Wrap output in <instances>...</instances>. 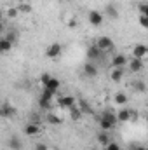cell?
<instances>
[{"label":"cell","instance_id":"obj_1","mask_svg":"<svg viewBox=\"0 0 148 150\" xmlns=\"http://www.w3.org/2000/svg\"><path fill=\"white\" fill-rule=\"evenodd\" d=\"M117 122H118L117 113H113V112H105L99 117V127H101V131H111Z\"/></svg>","mask_w":148,"mask_h":150},{"label":"cell","instance_id":"obj_2","mask_svg":"<svg viewBox=\"0 0 148 150\" xmlns=\"http://www.w3.org/2000/svg\"><path fill=\"white\" fill-rule=\"evenodd\" d=\"M54 96H56V93H52V91H49V89L44 87V91L40 94V100H38L40 108H51L52 107V101H54Z\"/></svg>","mask_w":148,"mask_h":150},{"label":"cell","instance_id":"obj_3","mask_svg":"<svg viewBox=\"0 0 148 150\" xmlns=\"http://www.w3.org/2000/svg\"><path fill=\"white\" fill-rule=\"evenodd\" d=\"M96 45L99 47V51H101L103 54H105V52H110V51L115 49V42H113L110 37H99L96 40Z\"/></svg>","mask_w":148,"mask_h":150},{"label":"cell","instance_id":"obj_4","mask_svg":"<svg viewBox=\"0 0 148 150\" xmlns=\"http://www.w3.org/2000/svg\"><path fill=\"white\" fill-rule=\"evenodd\" d=\"M61 51H63L61 44L54 42V44H51V45L45 49V56H47V58H51V59H56V58H59V56H61Z\"/></svg>","mask_w":148,"mask_h":150},{"label":"cell","instance_id":"obj_5","mask_svg":"<svg viewBox=\"0 0 148 150\" xmlns=\"http://www.w3.org/2000/svg\"><path fill=\"white\" fill-rule=\"evenodd\" d=\"M132 58L147 59L148 58V45H145V44H136V45L132 47Z\"/></svg>","mask_w":148,"mask_h":150},{"label":"cell","instance_id":"obj_6","mask_svg":"<svg viewBox=\"0 0 148 150\" xmlns=\"http://www.w3.org/2000/svg\"><path fill=\"white\" fill-rule=\"evenodd\" d=\"M87 19H89V23H91L92 26H101L103 21H105L103 12H99V11H91V12L87 14Z\"/></svg>","mask_w":148,"mask_h":150},{"label":"cell","instance_id":"obj_7","mask_svg":"<svg viewBox=\"0 0 148 150\" xmlns=\"http://www.w3.org/2000/svg\"><path fill=\"white\" fill-rule=\"evenodd\" d=\"M58 105H59L63 110H72L75 105H77V100H75L73 96H63V98L58 100Z\"/></svg>","mask_w":148,"mask_h":150},{"label":"cell","instance_id":"obj_8","mask_svg":"<svg viewBox=\"0 0 148 150\" xmlns=\"http://www.w3.org/2000/svg\"><path fill=\"white\" fill-rule=\"evenodd\" d=\"M23 131H25L26 136H38L42 133V127H40V124H37V122H28Z\"/></svg>","mask_w":148,"mask_h":150},{"label":"cell","instance_id":"obj_9","mask_svg":"<svg viewBox=\"0 0 148 150\" xmlns=\"http://www.w3.org/2000/svg\"><path fill=\"white\" fill-rule=\"evenodd\" d=\"M127 63H129V59L124 54H117L111 58V68H124Z\"/></svg>","mask_w":148,"mask_h":150},{"label":"cell","instance_id":"obj_10","mask_svg":"<svg viewBox=\"0 0 148 150\" xmlns=\"http://www.w3.org/2000/svg\"><path fill=\"white\" fill-rule=\"evenodd\" d=\"M84 75L85 77H89V79H94V77H98V67L94 65V63H85L84 65Z\"/></svg>","mask_w":148,"mask_h":150},{"label":"cell","instance_id":"obj_11","mask_svg":"<svg viewBox=\"0 0 148 150\" xmlns=\"http://www.w3.org/2000/svg\"><path fill=\"white\" fill-rule=\"evenodd\" d=\"M127 67H129V70H131V72H134V74H138V72H141V70H143V59H138V58H132V59H129V63H127Z\"/></svg>","mask_w":148,"mask_h":150},{"label":"cell","instance_id":"obj_12","mask_svg":"<svg viewBox=\"0 0 148 150\" xmlns=\"http://www.w3.org/2000/svg\"><path fill=\"white\" fill-rule=\"evenodd\" d=\"M0 115H2L4 119H11V117H14V115H16V108H14V107H11L9 103H4V105H2V108H0Z\"/></svg>","mask_w":148,"mask_h":150},{"label":"cell","instance_id":"obj_13","mask_svg":"<svg viewBox=\"0 0 148 150\" xmlns=\"http://www.w3.org/2000/svg\"><path fill=\"white\" fill-rule=\"evenodd\" d=\"M101 56H103V52L99 51V47H98L96 44L87 47V58H89V59H99Z\"/></svg>","mask_w":148,"mask_h":150},{"label":"cell","instance_id":"obj_14","mask_svg":"<svg viewBox=\"0 0 148 150\" xmlns=\"http://www.w3.org/2000/svg\"><path fill=\"white\" fill-rule=\"evenodd\" d=\"M132 115H134V113L131 112V110H127V108H120V110L117 112V119H118V122H129V120L132 119Z\"/></svg>","mask_w":148,"mask_h":150},{"label":"cell","instance_id":"obj_15","mask_svg":"<svg viewBox=\"0 0 148 150\" xmlns=\"http://www.w3.org/2000/svg\"><path fill=\"white\" fill-rule=\"evenodd\" d=\"M12 47H14V40L9 37H4L0 40V51L2 52H9V51H12Z\"/></svg>","mask_w":148,"mask_h":150},{"label":"cell","instance_id":"obj_16","mask_svg":"<svg viewBox=\"0 0 148 150\" xmlns=\"http://www.w3.org/2000/svg\"><path fill=\"white\" fill-rule=\"evenodd\" d=\"M7 147L11 150H21L23 149V143H21V140L18 136H11L9 142H7Z\"/></svg>","mask_w":148,"mask_h":150},{"label":"cell","instance_id":"obj_17","mask_svg":"<svg viewBox=\"0 0 148 150\" xmlns=\"http://www.w3.org/2000/svg\"><path fill=\"white\" fill-rule=\"evenodd\" d=\"M96 140H98V143L99 145H105V147H108L111 142H110V136H108V131H99L98 133V136H96Z\"/></svg>","mask_w":148,"mask_h":150},{"label":"cell","instance_id":"obj_18","mask_svg":"<svg viewBox=\"0 0 148 150\" xmlns=\"http://www.w3.org/2000/svg\"><path fill=\"white\" fill-rule=\"evenodd\" d=\"M124 75H125V70H124V68H111L110 77H111L113 82H120V80L124 79Z\"/></svg>","mask_w":148,"mask_h":150},{"label":"cell","instance_id":"obj_19","mask_svg":"<svg viewBox=\"0 0 148 150\" xmlns=\"http://www.w3.org/2000/svg\"><path fill=\"white\" fill-rule=\"evenodd\" d=\"M59 86H61V82H59L56 77H52V79L47 82L45 89H49V91H52V93H58V91H59Z\"/></svg>","mask_w":148,"mask_h":150},{"label":"cell","instance_id":"obj_20","mask_svg":"<svg viewBox=\"0 0 148 150\" xmlns=\"http://www.w3.org/2000/svg\"><path fill=\"white\" fill-rule=\"evenodd\" d=\"M113 101H115V105L124 107V105L129 101V98H127V94H125V93H117V94H115V98H113Z\"/></svg>","mask_w":148,"mask_h":150},{"label":"cell","instance_id":"obj_21","mask_svg":"<svg viewBox=\"0 0 148 150\" xmlns=\"http://www.w3.org/2000/svg\"><path fill=\"white\" fill-rule=\"evenodd\" d=\"M106 16L111 18V19H118V11H117V7L113 4H108L106 5Z\"/></svg>","mask_w":148,"mask_h":150},{"label":"cell","instance_id":"obj_22","mask_svg":"<svg viewBox=\"0 0 148 150\" xmlns=\"http://www.w3.org/2000/svg\"><path fill=\"white\" fill-rule=\"evenodd\" d=\"M68 112H70V117H72L73 120H80V117L84 115V112H82L80 108H77V107H73V108H72V110H68Z\"/></svg>","mask_w":148,"mask_h":150},{"label":"cell","instance_id":"obj_23","mask_svg":"<svg viewBox=\"0 0 148 150\" xmlns=\"http://www.w3.org/2000/svg\"><path fill=\"white\" fill-rule=\"evenodd\" d=\"M132 87H134V91H138V93H145V91H147V84L141 82V80H136V82L132 84Z\"/></svg>","mask_w":148,"mask_h":150},{"label":"cell","instance_id":"obj_24","mask_svg":"<svg viewBox=\"0 0 148 150\" xmlns=\"http://www.w3.org/2000/svg\"><path fill=\"white\" fill-rule=\"evenodd\" d=\"M78 108L84 113H91V107H89V103L85 100H78Z\"/></svg>","mask_w":148,"mask_h":150},{"label":"cell","instance_id":"obj_25","mask_svg":"<svg viewBox=\"0 0 148 150\" xmlns=\"http://www.w3.org/2000/svg\"><path fill=\"white\" fill-rule=\"evenodd\" d=\"M47 122H51V124H61L63 119L58 117V115H54V113H49V115H47Z\"/></svg>","mask_w":148,"mask_h":150},{"label":"cell","instance_id":"obj_26","mask_svg":"<svg viewBox=\"0 0 148 150\" xmlns=\"http://www.w3.org/2000/svg\"><path fill=\"white\" fill-rule=\"evenodd\" d=\"M19 12H21V11H19V7H9V9H7V16H9L11 19H14Z\"/></svg>","mask_w":148,"mask_h":150},{"label":"cell","instance_id":"obj_27","mask_svg":"<svg viewBox=\"0 0 148 150\" xmlns=\"http://www.w3.org/2000/svg\"><path fill=\"white\" fill-rule=\"evenodd\" d=\"M51 79H52V75H51V74H42V75H40V84H42V87H45V86H47V82H49Z\"/></svg>","mask_w":148,"mask_h":150},{"label":"cell","instance_id":"obj_28","mask_svg":"<svg viewBox=\"0 0 148 150\" xmlns=\"http://www.w3.org/2000/svg\"><path fill=\"white\" fill-rule=\"evenodd\" d=\"M140 26L145 28V30H148V18L143 16V14H140Z\"/></svg>","mask_w":148,"mask_h":150},{"label":"cell","instance_id":"obj_29","mask_svg":"<svg viewBox=\"0 0 148 150\" xmlns=\"http://www.w3.org/2000/svg\"><path fill=\"white\" fill-rule=\"evenodd\" d=\"M138 9H140V14H143V16L148 18V4H140Z\"/></svg>","mask_w":148,"mask_h":150},{"label":"cell","instance_id":"obj_30","mask_svg":"<svg viewBox=\"0 0 148 150\" xmlns=\"http://www.w3.org/2000/svg\"><path fill=\"white\" fill-rule=\"evenodd\" d=\"M19 11H21V12H30L32 7H30V4H21V5H19Z\"/></svg>","mask_w":148,"mask_h":150},{"label":"cell","instance_id":"obj_31","mask_svg":"<svg viewBox=\"0 0 148 150\" xmlns=\"http://www.w3.org/2000/svg\"><path fill=\"white\" fill-rule=\"evenodd\" d=\"M106 150H120V147H118V143H115V142H111L110 145L106 147Z\"/></svg>","mask_w":148,"mask_h":150},{"label":"cell","instance_id":"obj_32","mask_svg":"<svg viewBox=\"0 0 148 150\" xmlns=\"http://www.w3.org/2000/svg\"><path fill=\"white\" fill-rule=\"evenodd\" d=\"M131 150H147L145 145H131Z\"/></svg>","mask_w":148,"mask_h":150},{"label":"cell","instance_id":"obj_33","mask_svg":"<svg viewBox=\"0 0 148 150\" xmlns=\"http://www.w3.org/2000/svg\"><path fill=\"white\" fill-rule=\"evenodd\" d=\"M35 150H47V145H44V143H37V145H35Z\"/></svg>","mask_w":148,"mask_h":150},{"label":"cell","instance_id":"obj_34","mask_svg":"<svg viewBox=\"0 0 148 150\" xmlns=\"http://www.w3.org/2000/svg\"><path fill=\"white\" fill-rule=\"evenodd\" d=\"M147 124H148V113H147Z\"/></svg>","mask_w":148,"mask_h":150},{"label":"cell","instance_id":"obj_35","mask_svg":"<svg viewBox=\"0 0 148 150\" xmlns=\"http://www.w3.org/2000/svg\"><path fill=\"white\" fill-rule=\"evenodd\" d=\"M147 150H148V147H147Z\"/></svg>","mask_w":148,"mask_h":150}]
</instances>
